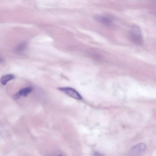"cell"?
Here are the masks:
<instances>
[{
  "label": "cell",
  "mask_w": 156,
  "mask_h": 156,
  "mask_svg": "<svg viewBox=\"0 0 156 156\" xmlns=\"http://www.w3.org/2000/svg\"><path fill=\"white\" fill-rule=\"evenodd\" d=\"M130 38L132 41L137 45H141L143 43L141 31L139 28L136 26H133L131 30Z\"/></svg>",
  "instance_id": "cell-1"
},
{
  "label": "cell",
  "mask_w": 156,
  "mask_h": 156,
  "mask_svg": "<svg viewBox=\"0 0 156 156\" xmlns=\"http://www.w3.org/2000/svg\"><path fill=\"white\" fill-rule=\"evenodd\" d=\"M58 89L69 95L72 97L77 99H81L82 97L80 94L75 89L70 87H60Z\"/></svg>",
  "instance_id": "cell-2"
},
{
  "label": "cell",
  "mask_w": 156,
  "mask_h": 156,
  "mask_svg": "<svg viewBox=\"0 0 156 156\" xmlns=\"http://www.w3.org/2000/svg\"><path fill=\"white\" fill-rule=\"evenodd\" d=\"M146 148V145L144 144H139L131 148V153L134 155H136L143 152L145 150Z\"/></svg>",
  "instance_id": "cell-3"
},
{
  "label": "cell",
  "mask_w": 156,
  "mask_h": 156,
  "mask_svg": "<svg viewBox=\"0 0 156 156\" xmlns=\"http://www.w3.org/2000/svg\"><path fill=\"white\" fill-rule=\"evenodd\" d=\"M32 90V88L30 87L22 88L14 95L13 98L16 99L21 96L26 97L31 92Z\"/></svg>",
  "instance_id": "cell-4"
},
{
  "label": "cell",
  "mask_w": 156,
  "mask_h": 156,
  "mask_svg": "<svg viewBox=\"0 0 156 156\" xmlns=\"http://www.w3.org/2000/svg\"><path fill=\"white\" fill-rule=\"evenodd\" d=\"M15 76L12 74H5L2 77L1 79V82L3 85H5L10 80L14 79Z\"/></svg>",
  "instance_id": "cell-5"
},
{
  "label": "cell",
  "mask_w": 156,
  "mask_h": 156,
  "mask_svg": "<svg viewBox=\"0 0 156 156\" xmlns=\"http://www.w3.org/2000/svg\"><path fill=\"white\" fill-rule=\"evenodd\" d=\"M97 19L100 22L106 24H109L112 22L111 19L105 16H99L97 17Z\"/></svg>",
  "instance_id": "cell-6"
}]
</instances>
